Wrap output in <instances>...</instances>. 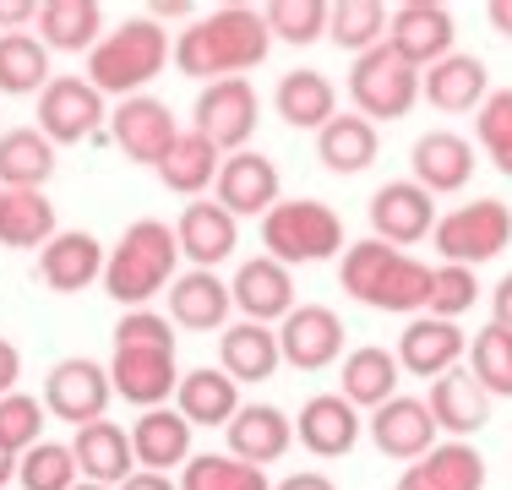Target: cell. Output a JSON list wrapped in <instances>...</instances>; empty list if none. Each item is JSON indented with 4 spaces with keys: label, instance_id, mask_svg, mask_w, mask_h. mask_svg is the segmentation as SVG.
<instances>
[{
    "label": "cell",
    "instance_id": "1",
    "mask_svg": "<svg viewBox=\"0 0 512 490\" xmlns=\"http://www.w3.org/2000/svg\"><path fill=\"white\" fill-rule=\"evenodd\" d=\"M267 49H273V33H267V17L251 6H218L197 17L191 28H180L175 39V71L197 82H224L240 77V71L262 66Z\"/></svg>",
    "mask_w": 512,
    "mask_h": 490
},
{
    "label": "cell",
    "instance_id": "2",
    "mask_svg": "<svg viewBox=\"0 0 512 490\" xmlns=\"http://www.w3.org/2000/svg\"><path fill=\"white\" fill-rule=\"evenodd\" d=\"M109 387L115 398L137 409H164V398L180 387L175 365V333L158 311H126L115 322V360H109Z\"/></svg>",
    "mask_w": 512,
    "mask_h": 490
},
{
    "label": "cell",
    "instance_id": "3",
    "mask_svg": "<svg viewBox=\"0 0 512 490\" xmlns=\"http://www.w3.org/2000/svg\"><path fill=\"white\" fill-rule=\"evenodd\" d=\"M338 284L344 294H355L360 305L371 311H398V316H414L431 305V267L414 262L409 251H393L382 240H355L344 251V267H338Z\"/></svg>",
    "mask_w": 512,
    "mask_h": 490
},
{
    "label": "cell",
    "instance_id": "4",
    "mask_svg": "<svg viewBox=\"0 0 512 490\" xmlns=\"http://www.w3.org/2000/svg\"><path fill=\"white\" fill-rule=\"evenodd\" d=\"M180 267V240L158 218H137L126 235L115 240V251L104 256V294L126 311H148L153 294H169Z\"/></svg>",
    "mask_w": 512,
    "mask_h": 490
},
{
    "label": "cell",
    "instance_id": "5",
    "mask_svg": "<svg viewBox=\"0 0 512 490\" xmlns=\"http://www.w3.org/2000/svg\"><path fill=\"white\" fill-rule=\"evenodd\" d=\"M175 44L169 33L158 28L153 17H126L120 28H109L88 55V82L99 93H115V98H137L158 71L169 66Z\"/></svg>",
    "mask_w": 512,
    "mask_h": 490
},
{
    "label": "cell",
    "instance_id": "6",
    "mask_svg": "<svg viewBox=\"0 0 512 490\" xmlns=\"http://www.w3.org/2000/svg\"><path fill=\"white\" fill-rule=\"evenodd\" d=\"M262 245L273 262L300 267V262H327V256L344 251V218L333 213L316 196H295V202H278L262 218Z\"/></svg>",
    "mask_w": 512,
    "mask_h": 490
},
{
    "label": "cell",
    "instance_id": "7",
    "mask_svg": "<svg viewBox=\"0 0 512 490\" xmlns=\"http://www.w3.org/2000/svg\"><path fill=\"white\" fill-rule=\"evenodd\" d=\"M420 66H409L404 55H398L393 44H376L371 55L355 60V71H349V98H355V109L365 120H404L414 109V98H420Z\"/></svg>",
    "mask_w": 512,
    "mask_h": 490
},
{
    "label": "cell",
    "instance_id": "8",
    "mask_svg": "<svg viewBox=\"0 0 512 490\" xmlns=\"http://www.w3.org/2000/svg\"><path fill=\"white\" fill-rule=\"evenodd\" d=\"M431 240H436V251H442V262L480 267V262H491V256H502L507 245H512V207L507 202H491V196L463 202L447 218H436Z\"/></svg>",
    "mask_w": 512,
    "mask_h": 490
},
{
    "label": "cell",
    "instance_id": "9",
    "mask_svg": "<svg viewBox=\"0 0 512 490\" xmlns=\"http://www.w3.org/2000/svg\"><path fill=\"white\" fill-rule=\"evenodd\" d=\"M256 115H262V104H256V88L246 77H224V82H207L197 93V115H191V131L207 137L218 147V153H246L251 131H256Z\"/></svg>",
    "mask_w": 512,
    "mask_h": 490
},
{
    "label": "cell",
    "instance_id": "10",
    "mask_svg": "<svg viewBox=\"0 0 512 490\" xmlns=\"http://www.w3.org/2000/svg\"><path fill=\"white\" fill-rule=\"evenodd\" d=\"M109 398H115V387H109V365L88 360V354H71V360H60L55 371L44 376V409H50L55 420H66L71 431L104 420Z\"/></svg>",
    "mask_w": 512,
    "mask_h": 490
},
{
    "label": "cell",
    "instance_id": "11",
    "mask_svg": "<svg viewBox=\"0 0 512 490\" xmlns=\"http://www.w3.org/2000/svg\"><path fill=\"white\" fill-rule=\"evenodd\" d=\"M104 120H109L104 93L93 88V82H82V77H50V88L39 93V131L55 147L99 137Z\"/></svg>",
    "mask_w": 512,
    "mask_h": 490
},
{
    "label": "cell",
    "instance_id": "12",
    "mask_svg": "<svg viewBox=\"0 0 512 490\" xmlns=\"http://www.w3.org/2000/svg\"><path fill=\"white\" fill-rule=\"evenodd\" d=\"M109 137H115V147L131 158V164H153L158 169L164 153L175 147L180 126H175V115H169L164 98L137 93V98H120V109H109Z\"/></svg>",
    "mask_w": 512,
    "mask_h": 490
},
{
    "label": "cell",
    "instance_id": "13",
    "mask_svg": "<svg viewBox=\"0 0 512 490\" xmlns=\"http://www.w3.org/2000/svg\"><path fill=\"white\" fill-rule=\"evenodd\" d=\"M453 39H458L453 11L431 6V0H409V6H398L393 17H387V44H393L409 66H420V71H431L436 60L453 55Z\"/></svg>",
    "mask_w": 512,
    "mask_h": 490
},
{
    "label": "cell",
    "instance_id": "14",
    "mask_svg": "<svg viewBox=\"0 0 512 490\" xmlns=\"http://www.w3.org/2000/svg\"><path fill=\"white\" fill-rule=\"evenodd\" d=\"M278 354L295 371H327L344 354V322L327 305H295L278 327Z\"/></svg>",
    "mask_w": 512,
    "mask_h": 490
},
{
    "label": "cell",
    "instance_id": "15",
    "mask_svg": "<svg viewBox=\"0 0 512 490\" xmlns=\"http://www.w3.org/2000/svg\"><path fill=\"white\" fill-rule=\"evenodd\" d=\"M218 207L235 218H256V213H273L278 207V164L262 153H229L224 164H218Z\"/></svg>",
    "mask_w": 512,
    "mask_h": 490
},
{
    "label": "cell",
    "instance_id": "16",
    "mask_svg": "<svg viewBox=\"0 0 512 490\" xmlns=\"http://www.w3.org/2000/svg\"><path fill=\"white\" fill-rule=\"evenodd\" d=\"M371 229L382 245H414L436 229V202L431 191H420L414 180H387L382 191L371 196Z\"/></svg>",
    "mask_w": 512,
    "mask_h": 490
},
{
    "label": "cell",
    "instance_id": "17",
    "mask_svg": "<svg viewBox=\"0 0 512 490\" xmlns=\"http://www.w3.org/2000/svg\"><path fill=\"white\" fill-rule=\"evenodd\" d=\"M71 458H77V474L88 485H126L131 474H137V452H131V431H120L115 420H93L82 425L77 436L66 441Z\"/></svg>",
    "mask_w": 512,
    "mask_h": 490
},
{
    "label": "cell",
    "instance_id": "18",
    "mask_svg": "<svg viewBox=\"0 0 512 490\" xmlns=\"http://www.w3.org/2000/svg\"><path fill=\"white\" fill-rule=\"evenodd\" d=\"M463 327L458 322H442V316H414L404 327V338H398V365H404L409 376H425V382H436V376L458 371L463 360Z\"/></svg>",
    "mask_w": 512,
    "mask_h": 490
},
{
    "label": "cell",
    "instance_id": "19",
    "mask_svg": "<svg viewBox=\"0 0 512 490\" xmlns=\"http://www.w3.org/2000/svg\"><path fill=\"white\" fill-rule=\"evenodd\" d=\"M224 431H229V458L262 469V463H278L289 452L295 420H289L284 409H273V403H240V414L224 425Z\"/></svg>",
    "mask_w": 512,
    "mask_h": 490
},
{
    "label": "cell",
    "instance_id": "20",
    "mask_svg": "<svg viewBox=\"0 0 512 490\" xmlns=\"http://www.w3.org/2000/svg\"><path fill=\"white\" fill-rule=\"evenodd\" d=\"M229 300L246 311V322H284L289 311H295V278H289L284 262H273V256H251L246 267L235 273V284H229Z\"/></svg>",
    "mask_w": 512,
    "mask_h": 490
},
{
    "label": "cell",
    "instance_id": "21",
    "mask_svg": "<svg viewBox=\"0 0 512 490\" xmlns=\"http://www.w3.org/2000/svg\"><path fill=\"white\" fill-rule=\"evenodd\" d=\"M104 245L88 229H60V235L39 251V278L55 294H82L93 278H104Z\"/></svg>",
    "mask_w": 512,
    "mask_h": 490
},
{
    "label": "cell",
    "instance_id": "22",
    "mask_svg": "<svg viewBox=\"0 0 512 490\" xmlns=\"http://www.w3.org/2000/svg\"><path fill=\"white\" fill-rule=\"evenodd\" d=\"M371 441L382 458H425L436 447V420L431 403L420 398H387L382 409H371Z\"/></svg>",
    "mask_w": 512,
    "mask_h": 490
},
{
    "label": "cell",
    "instance_id": "23",
    "mask_svg": "<svg viewBox=\"0 0 512 490\" xmlns=\"http://www.w3.org/2000/svg\"><path fill=\"white\" fill-rule=\"evenodd\" d=\"M175 240H180V256H191L202 273H213L218 262H229V256H235L240 218L224 213L218 202H191L186 213H180V224H175Z\"/></svg>",
    "mask_w": 512,
    "mask_h": 490
},
{
    "label": "cell",
    "instance_id": "24",
    "mask_svg": "<svg viewBox=\"0 0 512 490\" xmlns=\"http://www.w3.org/2000/svg\"><path fill=\"white\" fill-rule=\"evenodd\" d=\"M131 452L137 469L148 474H169L191 463V420L180 409H142V420L131 425Z\"/></svg>",
    "mask_w": 512,
    "mask_h": 490
},
{
    "label": "cell",
    "instance_id": "25",
    "mask_svg": "<svg viewBox=\"0 0 512 490\" xmlns=\"http://www.w3.org/2000/svg\"><path fill=\"white\" fill-rule=\"evenodd\" d=\"M229 305H235L229 284L218 273H202V267H191L169 284V322L186 327V333H224Z\"/></svg>",
    "mask_w": 512,
    "mask_h": 490
},
{
    "label": "cell",
    "instance_id": "26",
    "mask_svg": "<svg viewBox=\"0 0 512 490\" xmlns=\"http://www.w3.org/2000/svg\"><path fill=\"white\" fill-rule=\"evenodd\" d=\"M420 98H431V109H442V115H463L491 98V71L480 55H447L420 77Z\"/></svg>",
    "mask_w": 512,
    "mask_h": 490
},
{
    "label": "cell",
    "instance_id": "27",
    "mask_svg": "<svg viewBox=\"0 0 512 490\" xmlns=\"http://www.w3.org/2000/svg\"><path fill=\"white\" fill-rule=\"evenodd\" d=\"M414 164V186L420 191H463L474 175V147L458 137V131H425L409 153Z\"/></svg>",
    "mask_w": 512,
    "mask_h": 490
},
{
    "label": "cell",
    "instance_id": "28",
    "mask_svg": "<svg viewBox=\"0 0 512 490\" xmlns=\"http://www.w3.org/2000/svg\"><path fill=\"white\" fill-rule=\"evenodd\" d=\"M300 447L316 452V458H344L349 447L360 441V414L344 392H322L300 409Z\"/></svg>",
    "mask_w": 512,
    "mask_h": 490
},
{
    "label": "cell",
    "instance_id": "29",
    "mask_svg": "<svg viewBox=\"0 0 512 490\" xmlns=\"http://www.w3.org/2000/svg\"><path fill=\"white\" fill-rule=\"evenodd\" d=\"M284 365V354H278V333L262 322H235L218 333V371L229 376V382H267V376Z\"/></svg>",
    "mask_w": 512,
    "mask_h": 490
},
{
    "label": "cell",
    "instance_id": "30",
    "mask_svg": "<svg viewBox=\"0 0 512 490\" xmlns=\"http://www.w3.org/2000/svg\"><path fill=\"white\" fill-rule=\"evenodd\" d=\"M431 420L436 431H453L458 441L474 436L485 420H491V392L474 382L469 371H447L431 382Z\"/></svg>",
    "mask_w": 512,
    "mask_h": 490
},
{
    "label": "cell",
    "instance_id": "31",
    "mask_svg": "<svg viewBox=\"0 0 512 490\" xmlns=\"http://www.w3.org/2000/svg\"><path fill=\"white\" fill-rule=\"evenodd\" d=\"M104 39V11L99 0H44L39 6V44L60 55H82Z\"/></svg>",
    "mask_w": 512,
    "mask_h": 490
},
{
    "label": "cell",
    "instance_id": "32",
    "mask_svg": "<svg viewBox=\"0 0 512 490\" xmlns=\"http://www.w3.org/2000/svg\"><path fill=\"white\" fill-rule=\"evenodd\" d=\"M55 175V142L39 126H17L0 137V191H44Z\"/></svg>",
    "mask_w": 512,
    "mask_h": 490
},
{
    "label": "cell",
    "instance_id": "33",
    "mask_svg": "<svg viewBox=\"0 0 512 490\" xmlns=\"http://www.w3.org/2000/svg\"><path fill=\"white\" fill-rule=\"evenodd\" d=\"M175 409L191 420V431H197V425H229L240 414V382H229L224 371H213V365L186 371L180 387H175Z\"/></svg>",
    "mask_w": 512,
    "mask_h": 490
},
{
    "label": "cell",
    "instance_id": "34",
    "mask_svg": "<svg viewBox=\"0 0 512 490\" xmlns=\"http://www.w3.org/2000/svg\"><path fill=\"white\" fill-rule=\"evenodd\" d=\"M376 126L365 115H333L322 131H316V158H322L333 175H360V169L376 164Z\"/></svg>",
    "mask_w": 512,
    "mask_h": 490
},
{
    "label": "cell",
    "instance_id": "35",
    "mask_svg": "<svg viewBox=\"0 0 512 490\" xmlns=\"http://www.w3.org/2000/svg\"><path fill=\"white\" fill-rule=\"evenodd\" d=\"M60 235L55 224V202L44 191H6L0 202V245L11 251H44Z\"/></svg>",
    "mask_w": 512,
    "mask_h": 490
},
{
    "label": "cell",
    "instance_id": "36",
    "mask_svg": "<svg viewBox=\"0 0 512 490\" xmlns=\"http://www.w3.org/2000/svg\"><path fill=\"white\" fill-rule=\"evenodd\" d=\"M398 382H404L398 354L376 349V343H365V349H355L344 360V398L355 409H382L387 398H398Z\"/></svg>",
    "mask_w": 512,
    "mask_h": 490
},
{
    "label": "cell",
    "instance_id": "37",
    "mask_svg": "<svg viewBox=\"0 0 512 490\" xmlns=\"http://www.w3.org/2000/svg\"><path fill=\"white\" fill-rule=\"evenodd\" d=\"M218 164H224V153H218L213 142L197 137V131H180L175 147L164 153V164H158V180L175 196H202L218 180Z\"/></svg>",
    "mask_w": 512,
    "mask_h": 490
},
{
    "label": "cell",
    "instance_id": "38",
    "mask_svg": "<svg viewBox=\"0 0 512 490\" xmlns=\"http://www.w3.org/2000/svg\"><path fill=\"white\" fill-rule=\"evenodd\" d=\"M273 104L295 131H322L327 120L338 115V93H333V82H327L322 71H289V77L278 82Z\"/></svg>",
    "mask_w": 512,
    "mask_h": 490
},
{
    "label": "cell",
    "instance_id": "39",
    "mask_svg": "<svg viewBox=\"0 0 512 490\" xmlns=\"http://www.w3.org/2000/svg\"><path fill=\"white\" fill-rule=\"evenodd\" d=\"M327 39L349 55H371L376 44H387V6L382 0H338L327 6Z\"/></svg>",
    "mask_w": 512,
    "mask_h": 490
},
{
    "label": "cell",
    "instance_id": "40",
    "mask_svg": "<svg viewBox=\"0 0 512 490\" xmlns=\"http://www.w3.org/2000/svg\"><path fill=\"white\" fill-rule=\"evenodd\" d=\"M50 88V49L33 33H0V93H44Z\"/></svg>",
    "mask_w": 512,
    "mask_h": 490
},
{
    "label": "cell",
    "instance_id": "41",
    "mask_svg": "<svg viewBox=\"0 0 512 490\" xmlns=\"http://www.w3.org/2000/svg\"><path fill=\"white\" fill-rule=\"evenodd\" d=\"M180 490H273L262 469L229 458V452H191V463L180 469Z\"/></svg>",
    "mask_w": 512,
    "mask_h": 490
},
{
    "label": "cell",
    "instance_id": "42",
    "mask_svg": "<svg viewBox=\"0 0 512 490\" xmlns=\"http://www.w3.org/2000/svg\"><path fill=\"white\" fill-rule=\"evenodd\" d=\"M420 474L436 490H485V458L469 441H442L420 458Z\"/></svg>",
    "mask_w": 512,
    "mask_h": 490
},
{
    "label": "cell",
    "instance_id": "43",
    "mask_svg": "<svg viewBox=\"0 0 512 490\" xmlns=\"http://www.w3.org/2000/svg\"><path fill=\"white\" fill-rule=\"evenodd\" d=\"M17 485L22 490H77L82 474H77V458H71L66 441H39L17 458Z\"/></svg>",
    "mask_w": 512,
    "mask_h": 490
},
{
    "label": "cell",
    "instance_id": "44",
    "mask_svg": "<svg viewBox=\"0 0 512 490\" xmlns=\"http://www.w3.org/2000/svg\"><path fill=\"white\" fill-rule=\"evenodd\" d=\"M469 376L491 392V398H512V333H502L496 322L485 327V333H474Z\"/></svg>",
    "mask_w": 512,
    "mask_h": 490
},
{
    "label": "cell",
    "instance_id": "45",
    "mask_svg": "<svg viewBox=\"0 0 512 490\" xmlns=\"http://www.w3.org/2000/svg\"><path fill=\"white\" fill-rule=\"evenodd\" d=\"M267 33L284 44H316L327 33V0H273L262 11Z\"/></svg>",
    "mask_w": 512,
    "mask_h": 490
},
{
    "label": "cell",
    "instance_id": "46",
    "mask_svg": "<svg viewBox=\"0 0 512 490\" xmlns=\"http://www.w3.org/2000/svg\"><path fill=\"white\" fill-rule=\"evenodd\" d=\"M44 403L39 398H28V392H11V398H0V447L6 452H28V447H39V431H44Z\"/></svg>",
    "mask_w": 512,
    "mask_h": 490
},
{
    "label": "cell",
    "instance_id": "47",
    "mask_svg": "<svg viewBox=\"0 0 512 490\" xmlns=\"http://www.w3.org/2000/svg\"><path fill=\"white\" fill-rule=\"evenodd\" d=\"M474 131H480V142H485V153L496 158V169L512 180V88L502 93H491L480 104V120H474Z\"/></svg>",
    "mask_w": 512,
    "mask_h": 490
},
{
    "label": "cell",
    "instance_id": "48",
    "mask_svg": "<svg viewBox=\"0 0 512 490\" xmlns=\"http://www.w3.org/2000/svg\"><path fill=\"white\" fill-rule=\"evenodd\" d=\"M474 305V267H431V305H425V316H442V322H458L463 311Z\"/></svg>",
    "mask_w": 512,
    "mask_h": 490
},
{
    "label": "cell",
    "instance_id": "49",
    "mask_svg": "<svg viewBox=\"0 0 512 490\" xmlns=\"http://www.w3.org/2000/svg\"><path fill=\"white\" fill-rule=\"evenodd\" d=\"M28 22H39V6H33V0H0V28L6 33H22Z\"/></svg>",
    "mask_w": 512,
    "mask_h": 490
},
{
    "label": "cell",
    "instance_id": "50",
    "mask_svg": "<svg viewBox=\"0 0 512 490\" xmlns=\"http://www.w3.org/2000/svg\"><path fill=\"white\" fill-rule=\"evenodd\" d=\"M17 376H22V354L11 338H0V398H11L17 392Z\"/></svg>",
    "mask_w": 512,
    "mask_h": 490
},
{
    "label": "cell",
    "instance_id": "51",
    "mask_svg": "<svg viewBox=\"0 0 512 490\" xmlns=\"http://www.w3.org/2000/svg\"><path fill=\"white\" fill-rule=\"evenodd\" d=\"M491 311H496V327L502 333H512V273L496 284V294H491Z\"/></svg>",
    "mask_w": 512,
    "mask_h": 490
},
{
    "label": "cell",
    "instance_id": "52",
    "mask_svg": "<svg viewBox=\"0 0 512 490\" xmlns=\"http://www.w3.org/2000/svg\"><path fill=\"white\" fill-rule=\"evenodd\" d=\"M273 490H338L327 474H316V469H306V474H289V480H278Z\"/></svg>",
    "mask_w": 512,
    "mask_h": 490
},
{
    "label": "cell",
    "instance_id": "53",
    "mask_svg": "<svg viewBox=\"0 0 512 490\" xmlns=\"http://www.w3.org/2000/svg\"><path fill=\"white\" fill-rule=\"evenodd\" d=\"M120 490H180V485L169 480V474H148V469H137V474H131V480L120 485Z\"/></svg>",
    "mask_w": 512,
    "mask_h": 490
},
{
    "label": "cell",
    "instance_id": "54",
    "mask_svg": "<svg viewBox=\"0 0 512 490\" xmlns=\"http://www.w3.org/2000/svg\"><path fill=\"white\" fill-rule=\"evenodd\" d=\"M485 17H491L496 33H507V39H512V0H491V6H485Z\"/></svg>",
    "mask_w": 512,
    "mask_h": 490
},
{
    "label": "cell",
    "instance_id": "55",
    "mask_svg": "<svg viewBox=\"0 0 512 490\" xmlns=\"http://www.w3.org/2000/svg\"><path fill=\"white\" fill-rule=\"evenodd\" d=\"M398 490H436V485L425 480V474H420V463H414V469H404V480H398Z\"/></svg>",
    "mask_w": 512,
    "mask_h": 490
},
{
    "label": "cell",
    "instance_id": "56",
    "mask_svg": "<svg viewBox=\"0 0 512 490\" xmlns=\"http://www.w3.org/2000/svg\"><path fill=\"white\" fill-rule=\"evenodd\" d=\"M11 480H17V452H6V447H0V490H6Z\"/></svg>",
    "mask_w": 512,
    "mask_h": 490
},
{
    "label": "cell",
    "instance_id": "57",
    "mask_svg": "<svg viewBox=\"0 0 512 490\" xmlns=\"http://www.w3.org/2000/svg\"><path fill=\"white\" fill-rule=\"evenodd\" d=\"M77 490H109V485H88V480H82V485H77Z\"/></svg>",
    "mask_w": 512,
    "mask_h": 490
},
{
    "label": "cell",
    "instance_id": "58",
    "mask_svg": "<svg viewBox=\"0 0 512 490\" xmlns=\"http://www.w3.org/2000/svg\"><path fill=\"white\" fill-rule=\"evenodd\" d=\"M0 202H6V191H0Z\"/></svg>",
    "mask_w": 512,
    "mask_h": 490
}]
</instances>
